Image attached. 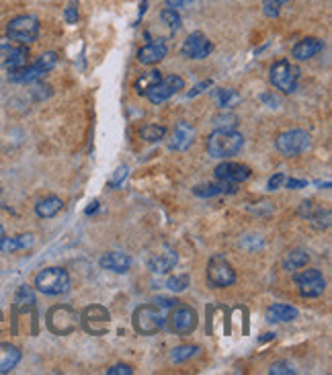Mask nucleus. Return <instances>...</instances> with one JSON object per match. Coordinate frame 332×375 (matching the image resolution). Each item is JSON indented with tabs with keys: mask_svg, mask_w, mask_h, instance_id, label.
I'll use <instances>...</instances> for the list:
<instances>
[{
	"mask_svg": "<svg viewBox=\"0 0 332 375\" xmlns=\"http://www.w3.org/2000/svg\"><path fill=\"white\" fill-rule=\"evenodd\" d=\"M261 101H263V103H267L271 109H273V105H277V99H275V97H271L269 93H263V95H261Z\"/></svg>",
	"mask_w": 332,
	"mask_h": 375,
	"instance_id": "de8ad7c7",
	"label": "nucleus"
},
{
	"mask_svg": "<svg viewBox=\"0 0 332 375\" xmlns=\"http://www.w3.org/2000/svg\"><path fill=\"white\" fill-rule=\"evenodd\" d=\"M62 209H64V201H62L60 197H56V195L43 197V199L37 201V205H35V214H37V218H41V220L56 218Z\"/></svg>",
	"mask_w": 332,
	"mask_h": 375,
	"instance_id": "4be33fe9",
	"label": "nucleus"
},
{
	"mask_svg": "<svg viewBox=\"0 0 332 375\" xmlns=\"http://www.w3.org/2000/svg\"><path fill=\"white\" fill-rule=\"evenodd\" d=\"M64 19H66V23H70V25H74V23L78 21V6H76V2H70V4L66 6Z\"/></svg>",
	"mask_w": 332,
	"mask_h": 375,
	"instance_id": "ea45409f",
	"label": "nucleus"
},
{
	"mask_svg": "<svg viewBox=\"0 0 332 375\" xmlns=\"http://www.w3.org/2000/svg\"><path fill=\"white\" fill-rule=\"evenodd\" d=\"M213 99L217 101L220 107H232L240 101V95L232 89H217L213 91Z\"/></svg>",
	"mask_w": 332,
	"mask_h": 375,
	"instance_id": "2f4dec72",
	"label": "nucleus"
},
{
	"mask_svg": "<svg viewBox=\"0 0 332 375\" xmlns=\"http://www.w3.org/2000/svg\"><path fill=\"white\" fill-rule=\"evenodd\" d=\"M265 314L269 322H292L298 318V310L289 304H273Z\"/></svg>",
	"mask_w": 332,
	"mask_h": 375,
	"instance_id": "5701e85b",
	"label": "nucleus"
},
{
	"mask_svg": "<svg viewBox=\"0 0 332 375\" xmlns=\"http://www.w3.org/2000/svg\"><path fill=\"white\" fill-rule=\"evenodd\" d=\"M6 238V232H4V226L0 224V245H2V240Z\"/></svg>",
	"mask_w": 332,
	"mask_h": 375,
	"instance_id": "8fccbe9b",
	"label": "nucleus"
},
{
	"mask_svg": "<svg viewBox=\"0 0 332 375\" xmlns=\"http://www.w3.org/2000/svg\"><path fill=\"white\" fill-rule=\"evenodd\" d=\"M269 80H271V84H273L277 91L289 95V93H294V91L298 89L300 68H298L294 62L285 60V58H283V60H277V62H273V66L269 68Z\"/></svg>",
	"mask_w": 332,
	"mask_h": 375,
	"instance_id": "20e7f679",
	"label": "nucleus"
},
{
	"mask_svg": "<svg viewBox=\"0 0 332 375\" xmlns=\"http://www.w3.org/2000/svg\"><path fill=\"white\" fill-rule=\"evenodd\" d=\"M211 49H213L211 41L201 31H195L185 39V43L180 47V54L187 60H203V58H207L211 54Z\"/></svg>",
	"mask_w": 332,
	"mask_h": 375,
	"instance_id": "4468645a",
	"label": "nucleus"
},
{
	"mask_svg": "<svg viewBox=\"0 0 332 375\" xmlns=\"http://www.w3.org/2000/svg\"><path fill=\"white\" fill-rule=\"evenodd\" d=\"M43 74H47L43 70V66L39 62L31 64V66H23V68H16V70H10L8 72V80L10 82H16V84H29V82H35L39 80Z\"/></svg>",
	"mask_w": 332,
	"mask_h": 375,
	"instance_id": "aec40b11",
	"label": "nucleus"
},
{
	"mask_svg": "<svg viewBox=\"0 0 332 375\" xmlns=\"http://www.w3.org/2000/svg\"><path fill=\"white\" fill-rule=\"evenodd\" d=\"M134 328L138 334H156L166 326V318L158 306H140L134 312Z\"/></svg>",
	"mask_w": 332,
	"mask_h": 375,
	"instance_id": "0eeeda50",
	"label": "nucleus"
},
{
	"mask_svg": "<svg viewBox=\"0 0 332 375\" xmlns=\"http://www.w3.org/2000/svg\"><path fill=\"white\" fill-rule=\"evenodd\" d=\"M166 52H168V47H166V43L163 39L150 41V43H146L144 47H140V52H138V62L144 64V66H154V64H158L161 60H165Z\"/></svg>",
	"mask_w": 332,
	"mask_h": 375,
	"instance_id": "6ab92c4d",
	"label": "nucleus"
},
{
	"mask_svg": "<svg viewBox=\"0 0 332 375\" xmlns=\"http://www.w3.org/2000/svg\"><path fill=\"white\" fill-rule=\"evenodd\" d=\"M244 146V137L242 133L234 131V129H215L209 137H207V154L211 158H220L226 160L230 156H236Z\"/></svg>",
	"mask_w": 332,
	"mask_h": 375,
	"instance_id": "f257e3e1",
	"label": "nucleus"
},
{
	"mask_svg": "<svg viewBox=\"0 0 332 375\" xmlns=\"http://www.w3.org/2000/svg\"><path fill=\"white\" fill-rule=\"evenodd\" d=\"M185 89V80L178 76V74H168L165 78H161L150 91H148V101L150 103H154V105H158V103H165L168 101L170 97H174L178 91H182Z\"/></svg>",
	"mask_w": 332,
	"mask_h": 375,
	"instance_id": "f8f14e48",
	"label": "nucleus"
},
{
	"mask_svg": "<svg viewBox=\"0 0 332 375\" xmlns=\"http://www.w3.org/2000/svg\"><path fill=\"white\" fill-rule=\"evenodd\" d=\"M35 238L33 234H19V236H12V238H4L0 250L6 252V254H12V252H19V250H27L33 247Z\"/></svg>",
	"mask_w": 332,
	"mask_h": 375,
	"instance_id": "b1692460",
	"label": "nucleus"
},
{
	"mask_svg": "<svg viewBox=\"0 0 332 375\" xmlns=\"http://www.w3.org/2000/svg\"><path fill=\"white\" fill-rule=\"evenodd\" d=\"M163 76H161V72L158 70H150V72H146V74H142L138 80H136V93L138 95H142V97H146L148 95V91L161 80Z\"/></svg>",
	"mask_w": 332,
	"mask_h": 375,
	"instance_id": "cd10ccee",
	"label": "nucleus"
},
{
	"mask_svg": "<svg viewBox=\"0 0 332 375\" xmlns=\"http://www.w3.org/2000/svg\"><path fill=\"white\" fill-rule=\"evenodd\" d=\"M0 195H2V189H0Z\"/></svg>",
	"mask_w": 332,
	"mask_h": 375,
	"instance_id": "603ef678",
	"label": "nucleus"
},
{
	"mask_svg": "<svg viewBox=\"0 0 332 375\" xmlns=\"http://www.w3.org/2000/svg\"><path fill=\"white\" fill-rule=\"evenodd\" d=\"M322 49H324V41L322 39H318V37H304V39H300L292 47V56L296 60L304 62V60H310V58L318 56Z\"/></svg>",
	"mask_w": 332,
	"mask_h": 375,
	"instance_id": "f3484780",
	"label": "nucleus"
},
{
	"mask_svg": "<svg viewBox=\"0 0 332 375\" xmlns=\"http://www.w3.org/2000/svg\"><path fill=\"white\" fill-rule=\"evenodd\" d=\"M209 87H211V80H205V82H201V84H197V87H195V89H193V91H191V93H189V95H187V97H189V99H191V97H195V95H199V93H203V89H209Z\"/></svg>",
	"mask_w": 332,
	"mask_h": 375,
	"instance_id": "49530a36",
	"label": "nucleus"
},
{
	"mask_svg": "<svg viewBox=\"0 0 332 375\" xmlns=\"http://www.w3.org/2000/svg\"><path fill=\"white\" fill-rule=\"evenodd\" d=\"M207 283L211 287H230L236 283V271L234 266L222 256V254H213L207 262Z\"/></svg>",
	"mask_w": 332,
	"mask_h": 375,
	"instance_id": "6e6552de",
	"label": "nucleus"
},
{
	"mask_svg": "<svg viewBox=\"0 0 332 375\" xmlns=\"http://www.w3.org/2000/svg\"><path fill=\"white\" fill-rule=\"evenodd\" d=\"M21 361V349L10 343H0V374H10Z\"/></svg>",
	"mask_w": 332,
	"mask_h": 375,
	"instance_id": "412c9836",
	"label": "nucleus"
},
{
	"mask_svg": "<svg viewBox=\"0 0 332 375\" xmlns=\"http://www.w3.org/2000/svg\"><path fill=\"white\" fill-rule=\"evenodd\" d=\"M197 0H166V6L168 8H174V10H180V8H189L193 6Z\"/></svg>",
	"mask_w": 332,
	"mask_h": 375,
	"instance_id": "79ce46f5",
	"label": "nucleus"
},
{
	"mask_svg": "<svg viewBox=\"0 0 332 375\" xmlns=\"http://www.w3.org/2000/svg\"><path fill=\"white\" fill-rule=\"evenodd\" d=\"M294 283L302 297H318L327 289V279L318 269H306L294 275Z\"/></svg>",
	"mask_w": 332,
	"mask_h": 375,
	"instance_id": "1a4fd4ad",
	"label": "nucleus"
},
{
	"mask_svg": "<svg viewBox=\"0 0 332 375\" xmlns=\"http://www.w3.org/2000/svg\"><path fill=\"white\" fill-rule=\"evenodd\" d=\"M263 12L269 19H277L281 12V0H265L263 2Z\"/></svg>",
	"mask_w": 332,
	"mask_h": 375,
	"instance_id": "4c0bfd02",
	"label": "nucleus"
},
{
	"mask_svg": "<svg viewBox=\"0 0 332 375\" xmlns=\"http://www.w3.org/2000/svg\"><path fill=\"white\" fill-rule=\"evenodd\" d=\"M234 187L232 185H226V183H215V185H199L193 189V193L197 197H215V195H222V193H232Z\"/></svg>",
	"mask_w": 332,
	"mask_h": 375,
	"instance_id": "bb28decb",
	"label": "nucleus"
},
{
	"mask_svg": "<svg viewBox=\"0 0 332 375\" xmlns=\"http://www.w3.org/2000/svg\"><path fill=\"white\" fill-rule=\"evenodd\" d=\"M199 324V318H197V312L189 306H174L172 314L166 318V326L170 332L174 334H189L197 328Z\"/></svg>",
	"mask_w": 332,
	"mask_h": 375,
	"instance_id": "9d476101",
	"label": "nucleus"
},
{
	"mask_svg": "<svg viewBox=\"0 0 332 375\" xmlns=\"http://www.w3.org/2000/svg\"><path fill=\"white\" fill-rule=\"evenodd\" d=\"M35 289L43 295H64L70 291V275L62 266H47L37 273Z\"/></svg>",
	"mask_w": 332,
	"mask_h": 375,
	"instance_id": "f03ea898",
	"label": "nucleus"
},
{
	"mask_svg": "<svg viewBox=\"0 0 332 375\" xmlns=\"http://www.w3.org/2000/svg\"><path fill=\"white\" fill-rule=\"evenodd\" d=\"M27 58H29V49L25 45H12L6 62H4V68L10 72V70H16V68H23L27 66Z\"/></svg>",
	"mask_w": 332,
	"mask_h": 375,
	"instance_id": "393cba45",
	"label": "nucleus"
},
{
	"mask_svg": "<svg viewBox=\"0 0 332 375\" xmlns=\"http://www.w3.org/2000/svg\"><path fill=\"white\" fill-rule=\"evenodd\" d=\"M47 328L54 332V334H60V337H66V334H72L78 324H80V314L70 308V306H54L49 312H47Z\"/></svg>",
	"mask_w": 332,
	"mask_h": 375,
	"instance_id": "39448f33",
	"label": "nucleus"
},
{
	"mask_svg": "<svg viewBox=\"0 0 332 375\" xmlns=\"http://www.w3.org/2000/svg\"><path fill=\"white\" fill-rule=\"evenodd\" d=\"M161 19H163V23H165L168 29H172V31H178L180 29V25H182V19H180V14H178V10H174V8H163L161 10Z\"/></svg>",
	"mask_w": 332,
	"mask_h": 375,
	"instance_id": "72a5a7b5",
	"label": "nucleus"
},
{
	"mask_svg": "<svg viewBox=\"0 0 332 375\" xmlns=\"http://www.w3.org/2000/svg\"><path fill=\"white\" fill-rule=\"evenodd\" d=\"M2 320H4V316H2V312H0V324H2Z\"/></svg>",
	"mask_w": 332,
	"mask_h": 375,
	"instance_id": "3c124183",
	"label": "nucleus"
},
{
	"mask_svg": "<svg viewBox=\"0 0 332 375\" xmlns=\"http://www.w3.org/2000/svg\"><path fill=\"white\" fill-rule=\"evenodd\" d=\"M312 220V226L316 230H327L331 226V212L329 209H322V207H314V212L308 216Z\"/></svg>",
	"mask_w": 332,
	"mask_h": 375,
	"instance_id": "473e14b6",
	"label": "nucleus"
},
{
	"mask_svg": "<svg viewBox=\"0 0 332 375\" xmlns=\"http://www.w3.org/2000/svg\"><path fill=\"white\" fill-rule=\"evenodd\" d=\"M140 135H142V139H146V141L154 144V141H161V139H165L166 127L165 125L148 124L140 129Z\"/></svg>",
	"mask_w": 332,
	"mask_h": 375,
	"instance_id": "7c9ffc66",
	"label": "nucleus"
},
{
	"mask_svg": "<svg viewBox=\"0 0 332 375\" xmlns=\"http://www.w3.org/2000/svg\"><path fill=\"white\" fill-rule=\"evenodd\" d=\"M195 139V127L187 122H178L172 129V135H170V141H168V148L174 150V152H185L191 148Z\"/></svg>",
	"mask_w": 332,
	"mask_h": 375,
	"instance_id": "2eb2a0df",
	"label": "nucleus"
},
{
	"mask_svg": "<svg viewBox=\"0 0 332 375\" xmlns=\"http://www.w3.org/2000/svg\"><path fill=\"white\" fill-rule=\"evenodd\" d=\"M128 172H130V168H128V166H119V168L115 170V174L111 177V181H109V187H119V185L126 181Z\"/></svg>",
	"mask_w": 332,
	"mask_h": 375,
	"instance_id": "58836bf2",
	"label": "nucleus"
},
{
	"mask_svg": "<svg viewBox=\"0 0 332 375\" xmlns=\"http://www.w3.org/2000/svg\"><path fill=\"white\" fill-rule=\"evenodd\" d=\"M176 262H178L176 252L172 249H168V247H165L163 252L152 254V256L148 258V269H150L154 275H166V273H170V271L176 266Z\"/></svg>",
	"mask_w": 332,
	"mask_h": 375,
	"instance_id": "dca6fc26",
	"label": "nucleus"
},
{
	"mask_svg": "<svg viewBox=\"0 0 332 375\" xmlns=\"http://www.w3.org/2000/svg\"><path fill=\"white\" fill-rule=\"evenodd\" d=\"M37 35H39V19L33 14H19L6 25V37L16 45H29L37 39Z\"/></svg>",
	"mask_w": 332,
	"mask_h": 375,
	"instance_id": "7ed1b4c3",
	"label": "nucleus"
},
{
	"mask_svg": "<svg viewBox=\"0 0 332 375\" xmlns=\"http://www.w3.org/2000/svg\"><path fill=\"white\" fill-rule=\"evenodd\" d=\"M14 304H16V310H21V312L29 310V308L35 304L33 289H31V287H27V285H21V287H19V291H16V295H14Z\"/></svg>",
	"mask_w": 332,
	"mask_h": 375,
	"instance_id": "c756f323",
	"label": "nucleus"
},
{
	"mask_svg": "<svg viewBox=\"0 0 332 375\" xmlns=\"http://www.w3.org/2000/svg\"><path fill=\"white\" fill-rule=\"evenodd\" d=\"M80 318H82L80 322H82V326L86 328V332L97 334V337L105 334V332L109 330V324H111V314H109V310H107L105 306H99V304L88 306V308L82 312Z\"/></svg>",
	"mask_w": 332,
	"mask_h": 375,
	"instance_id": "9b49d317",
	"label": "nucleus"
},
{
	"mask_svg": "<svg viewBox=\"0 0 332 375\" xmlns=\"http://www.w3.org/2000/svg\"><path fill=\"white\" fill-rule=\"evenodd\" d=\"M132 374H134V370H132L130 365H123V363L113 365V367H109V370H107V375H132Z\"/></svg>",
	"mask_w": 332,
	"mask_h": 375,
	"instance_id": "a19ab883",
	"label": "nucleus"
},
{
	"mask_svg": "<svg viewBox=\"0 0 332 375\" xmlns=\"http://www.w3.org/2000/svg\"><path fill=\"white\" fill-rule=\"evenodd\" d=\"M10 49H12V45H10L8 41H0V66H2V68H4V62H6Z\"/></svg>",
	"mask_w": 332,
	"mask_h": 375,
	"instance_id": "c03bdc74",
	"label": "nucleus"
},
{
	"mask_svg": "<svg viewBox=\"0 0 332 375\" xmlns=\"http://www.w3.org/2000/svg\"><path fill=\"white\" fill-rule=\"evenodd\" d=\"M275 148L283 156H300L312 148V135L304 129H287L275 137Z\"/></svg>",
	"mask_w": 332,
	"mask_h": 375,
	"instance_id": "423d86ee",
	"label": "nucleus"
},
{
	"mask_svg": "<svg viewBox=\"0 0 332 375\" xmlns=\"http://www.w3.org/2000/svg\"><path fill=\"white\" fill-rule=\"evenodd\" d=\"M236 124H238V117L234 113H222V115L213 117L215 129H234Z\"/></svg>",
	"mask_w": 332,
	"mask_h": 375,
	"instance_id": "c9c22d12",
	"label": "nucleus"
},
{
	"mask_svg": "<svg viewBox=\"0 0 332 375\" xmlns=\"http://www.w3.org/2000/svg\"><path fill=\"white\" fill-rule=\"evenodd\" d=\"M189 283H191V277H189L187 273H182V275L168 277L166 287H168L170 291H174V293H180V291H185V289L189 287Z\"/></svg>",
	"mask_w": 332,
	"mask_h": 375,
	"instance_id": "f704fd0d",
	"label": "nucleus"
},
{
	"mask_svg": "<svg viewBox=\"0 0 332 375\" xmlns=\"http://www.w3.org/2000/svg\"><path fill=\"white\" fill-rule=\"evenodd\" d=\"M308 260H310L308 250L296 249L292 250V252H287V256H285V260H283V266H285L287 271H298V269H304V266L308 264Z\"/></svg>",
	"mask_w": 332,
	"mask_h": 375,
	"instance_id": "a878e982",
	"label": "nucleus"
},
{
	"mask_svg": "<svg viewBox=\"0 0 332 375\" xmlns=\"http://www.w3.org/2000/svg\"><path fill=\"white\" fill-rule=\"evenodd\" d=\"M285 183V187L287 189H306V181H300V179H287V181H283Z\"/></svg>",
	"mask_w": 332,
	"mask_h": 375,
	"instance_id": "a18cd8bd",
	"label": "nucleus"
},
{
	"mask_svg": "<svg viewBox=\"0 0 332 375\" xmlns=\"http://www.w3.org/2000/svg\"><path fill=\"white\" fill-rule=\"evenodd\" d=\"M197 353H199V347L197 345H180V347H174L170 351V361L172 363H185L191 357H195Z\"/></svg>",
	"mask_w": 332,
	"mask_h": 375,
	"instance_id": "c85d7f7f",
	"label": "nucleus"
},
{
	"mask_svg": "<svg viewBox=\"0 0 332 375\" xmlns=\"http://www.w3.org/2000/svg\"><path fill=\"white\" fill-rule=\"evenodd\" d=\"M269 374L271 375H296V367H294L289 361H277V363H273V365H271Z\"/></svg>",
	"mask_w": 332,
	"mask_h": 375,
	"instance_id": "e433bc0d",
	"label": "nucleus"
},
{
	"mask_svg": "<svg viewBox=\"0 0 332 375\" xmlns=\"http://www.w3.org/2000/svg\"><path fill=\"white\" fill-rule=\"evenodd\" d=\"M283 181H285V177H283L281 172H277L275 177H271V179H269L267 189H269V191H277V189L281 187V183H283Z\"/></svg>",
	"mask_w": 332,
	"mask_h": 375,
	"instance_id": "37998d69",
	"label": "nucleus"
},
{
	"mask_svg": "<svg viewBox=\"0 0 332 375\" xmlns=\"http://www.w3.org/2000/svg\"><path fill=\"white\" fill-rule=\"evenodd\" d=\"M156 302H161V306H163V308H172V306H176V304H178L176 299H166V297H158Z\"/></svg>",
	"mask_w": 332,
	"mask_h": 375,
	"instance_id": "09e8293b",
	"label": "nucleus"
},
{
	"mask_svg": "<svg viewBox=\"0 0 332 375\" xmlns=\"http://www.w3.org/2000/svg\"><path fill=\"white\" fill-rule=\"evenodd\" d=\"M213 174H215V179H217L220 183H226V185L236 187V185L248 181L252 172H250V168H248L246 164H240V162H222V164L215 168Z\"/></svg>",
	"mask_w": 332,
	"mask_h": 375,
	"instance_id": "ddd939ff",
	"label": "nucleus"
},
{
	"mask_svg": "<svg viewBox=\"0 0 332 375\" xmlns=\"http://www.w3.org/2000/svg\"><path fill=\"white\" fill-rule=\"evenodd\" d=\"M99 264L105 269V271H113V273H128L130 266H132V256L126 254V252H119V250H111V252H105L99 260Z\"/></svg>",
	"mask_w": 332,
	"mask_h": 375,
	"instance_id": "a211bd4d",
	"label": "nucleus"
}]
</instances>
